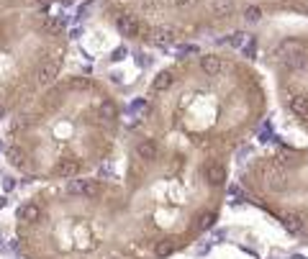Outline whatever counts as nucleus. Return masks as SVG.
<instances>
[{"instance_id": "8", "label": "nucleus", "mask_w": 308, "mask_h": 259, "mask_svg": "<svg viewBox=\"0 0 308 259\" xmlns=\"http://www.w3.org/2000/svg\"><path fill=\"white\" fill-rule=\"evenodd\" d=\"M3 188H5V190H13V188H15V180H13V177H5V180H3Z\"/></svg>"}, {"instance_id": "5", "label": "nucleus", "mask_w": 308, "mask_h": 259, "mask_svg": "<svg viewBox=\"0 0 308 259\" xmlns=\"http://www.w3.org/2000/svg\"><path fill=\"white\" fill-rule=\"evenodd\" d=\"M236 185L244 197L308 244V146H272L246 162Z\"/></svg>"}, {"instance_id": "7", "label": "nucleus", "mask_w": 308, "mask_h": 259, "mask_svg": "<svg viewBox=\"0 0 308 259\" xmlns=\"http://www.w3.org/2000/svg\"><path fill=\"white\" fill-rule=\"evenodd\" d=\"M5 159L10 167H15V170H26V164H28V157H26V151L18 146V144H13L5 149Z\"/></svg>"}, {"instance_id": "12", "label": "nucleus", "mask_w": 308, "mask_h": 259, "mask_svg": "<svg viewBox=\"0 0 308 259\" xmlns=\"http://www.w3.org/2000/svg\"><path fill=\"white\" fill-rule=\"evenodd\" d=\"M0 149H3V146H0Z\"/></svg>"}, {"instance_id": "10", "label": "nucleus", "mask_w": 308, "mask_h": 259, "mask_svg": "<svg viewBox=\"0 0 308 259\" xmlns=\"http://www.w3.org/2000/svg\"><path fill=\"white\" fill-rule=\"evenodd\" d=\"M3 39H5V23L0 21V41H3Z\"/></svg>"}, {"instance_id": "4", "label": "nucleus", "mask_w": 308, "mask_h": 259, "mask_svg": "<svg viewBox=\"0 0 308 259\" xmlns=\"http://www.w3.org/2000/svg\"><path fill=\"white\" fill-rule=\"evenodd\" d=\"M18 129H44L49 136L46 172L57 180L80 175L108 162L121 131V103L90 77H70L44 90L36 111Z\"/></svg>"}, {"instance_id": "9", "label": "nucleus", "mask_w": 308, "mask_h": 259, "mask_svg": "<svg viewBox=\"0 0 308 259\" xmlns=\"http://www.w3.org/2000/svg\"><path fill=\"white\" fill-rule=\"evenodd\" d=\"M8 116V108H5V103H0V121H3Z\"/></svg>"}, {"instance_id": "1", "label": "nucleus", "mask_w": 308, "mask_h": 259, "mask_svg": "<svg viewBox=\"0 0 308 259\" xmlns=\"http://www.w3.org/2000/svg\"><path fill=\"white\" fill-rule=\"evenodd\" d=\"M267 108L265 74L249 59L226 49H200L152 77L136 129L234 159L262 126Z\"/></svg>"}, {"instance_id": "11", "label": "nucleus", "mask_w": 308, "mask_h": 259, "mask_svg": "<svg viewBox=\"0 0 308 259\" xmlns=\"http://www.w3.org/2000/svg\"><path fill=\"white\" fill-rule=\"evenodd\" d=\"M0 208H5V197H0Z\"/></svg>"}, {"instance_id": "6", "label": "nucleus", "mask_w": 308, "mask_h": 259, "mask_svg": "<svg viewBox=\"0 0 308 259\" xmlns=\"http://www.w3.org/2000/svg\"><path fill=\"white\" fill-rule=\"evenodd\" d=\"M262 57L285 118L308 136V26L272 34Z\"/></svg>"}, {"instance_id": "3", "label": "nucleus", "mask_w": 308, "mask_h": 259, "mask_svg": "<svg viewBox=\"0 0 308 259\" xmlns=\"http://www.w3.org/2000/svg\"><path fill=\"white\" fill-rule=\"evenodd\" d=\"M116 31L147 47H185L272 18L308 21V0H105Z\"/></svg>"}, {"instance_id": "2", "label": "nucleus", "mask_w": 308, "mask_h": 259, "mask_svg": "<svg viewBox=\"0 0 308 259\" xmlns=\"http://www.w3.org/2000/svg\"><path fill=\"white\" fill-rule=\"evenodd\" d=\"M229 180L231 157L134 129L123 193L142 257L169 259L206 236L221 216Z\"/></svg>"}]
</instances>
